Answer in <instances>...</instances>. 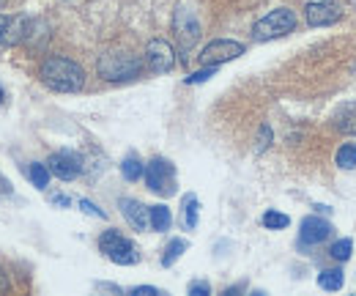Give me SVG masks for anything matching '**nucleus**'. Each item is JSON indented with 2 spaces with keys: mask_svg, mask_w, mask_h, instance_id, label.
<instances>
[{
  "mask_svg": "<svg viewBox=\"0 0 356 296\" xmlns=\"http://www.w3.org/2000/svg\"><path fill=\"white\" fill-rule=\"evenodd\" d=\"M208 294H211L208 283H189V296H208Z\"/></svg>",
  "mask_w": 356,
  "mask_h": 296,
  "instance_id": "27",
  "label": "nucleus"
},
{
  "mask_svg": "<svg viewBox=\"0 0 356 296\" xmlns=\"http://www.w3.org/2000/svg\"><path fill=\"white\" fill-rule=\"evenodd\" d=\"M197 214H200V201L194 195H186L183 198V209H181V225L186 231H194L197 228Z\"/></svg>",
  "mask_w": 356,
  "mask_h": 296,
  "instance_id": "15",
  "label": "nucleus"
},
{
  "mask_svg": "<svg viewBox=\"0 0 356 296\" xmlns=\"http://www.w3.org/2000/svg\"><path fill=\"white\" fill-rule=\"evenodd\" d=\"M271 137H274V135H271V126H269V124H263V126H260V137H258V146H255V148H258V154H260V151H266V148L271 146Z\"/></svg>",
  "mask_w": 356,
  "mask_h": 296,
  "instance_id": "26",
  "label": "nucleus"
},
{
  "mask_svg": "<svg viewBox=\"0 0 356 296\" xmlns=\"http://www.w3.org/2000/svg\"><path fill=\"white\" fill-rule=\"evenodd\" d=\"M49 168L47 165H41V162H30V168H27V179L33 181V187L36 190H47V184H49Z\"/></svg>",
  "mask_w": 356,
  "mask_h": 296,
  "instance_id": "18",
  "label": "nucleus"
},
{
  "mask_svg": "<svg viewBox=\"0 0 356 296\" xmlns=\"http://www.w3.org/2000/svg\"><path fill=\"white\" fill-rule=\"evenodd\" d=\"M146 187L151 190V192H157V195H162V198H170V195H176V168H173V162H168V159H162V157H157V159H151L148 165H146Z\"/></svg>",
  "mask_w": 356,
  "mask_h": 296,
  "instance_id": "6",
  "label": "nucleus"
},
{
  "mask_svg": "<svg viewBox=\"0 0 356 296\" xmlns=\"http://www.w3.org/2000/svg\"><path fill=\"white\" fill-rule=\"evenodd\" d=\"M173 33H176V44L181 55H186L197 41H200V19L194 14V8H189L186 3H178L176 14H173Z\"/></svg>",
  "mask_w": 356,
  "mask_h": 296,
  "instance_id": "5",
  "label": "nucleus"
},
{
  "mask_svg": "<svg viewBox=\"0 0 356 296\" xmlns=\"http://www.w3.org/2000/svg\"><path fill=\"white\" fill-rule=\"evenodd\" d=\"M337 126L346 132H356V102H348L340 113H337Z\"/></svg>",
  "mask_w": 356,
  "mask_h": 296,
  "instance_id": "23",
  "label": "nucleus"
},
{
  "mask_svg": "<svg viewBox=\"0 0 356 296\" xmlns=\"http://www.w3.org/2000/svg\"><path fill=\"white\" fill-rule=\"evenodd\" d=\"M77 206H80V209H82V212H85L88 217H96V220H107V214H104V212H102V209H99L96 203H91L88 198H80V201H77Z\"/></svg>",
  "mask_w": 356,
  "mask_h": 296,
  "instance_id": "24",
  "label": "nucleus"
},
{
  "mask_svg": "<svg viewBox=\"0 0 356 296\" xmlns=\"http://www.w3.org/2000/svg\"><path fill=\"white\" fill-rule=\"evenodd\" d=\"M121 173H124L126 181H140V179L146 176V165L132 154V157H126V159L121 162Z\"/></svg>",
  "mask_w": 356,
  "mask_h": 296,
  "instance_id": "16",
  "label": "nucleus"
},
{
  "mask_svg": "<svg viewBox=\"0 0 356 296\" xmlns=\"http://www.w3.org/2000/svg\"><path fill=\"white\" fill-rule=\"evenodd\" d=\"M49 203H55V206H60V209H69V206H71V201H69L66 195H52Z\"/></svg>",
  "mask_w": 356,
  "mask_h": 296,
  "instance_id": "29",
  "label": "nucleus"
},
{
  "mask_svg": "<svg viewBox=\"0 0 356 296\" xmlns=\"http://www.w3.org/2000/svg\"><path fill=\"white\" fill-rule=\"evenodd\" d=\"M293 30H296V14L285 5H280V8H271L266 16H260L252 25V38L255 41H271V38L288 36Z\"/></svg>",
  "mask_w": 356,
  "mask_h": 296,
  "instance_id": "3",
  "label": "nucleus"
},
{
  "mask_svg": "<svg viewBox=\"0 0 356 296\" xmlns=\"http://www.w3.org/2000/svg\"><path fill=\"white\" fill-rule=\"evenodd\" d=\"M118 209H121V214L126 217V223L135 228V231H146L151 223H148V206H143L140 201H135V198H121L118 201Z\"/></svg>",
  "mask_w": 356,
  "mask_h": 296,
  "instance_id": "12",
  "label": "nucleus"
},
{
  "mask_svg": "<svg viewBox=\"0 0 356 296\" xmlns=\"http://www.w3.org/2000/svg\"><path fill=\"white\" fill-rule=\"evenodd\" d=\"M332 234H335L332 223L313 214V217H304L302 225H299V244L302 247H315V244H324Z\"/></svg>",
  "mask_w": 356,
  "mask_h": 296,
  "instance_id": "11",
  "label": "nucleus"
},
{
  "mask_svg": "<svg viewBox=\"0 0 356 296\" xmlns=\"http://www.w3.org/2000/svg\"><path fill=\"white\" fill-rule=\"evenodd\" d=\"M186 247H189V244H186V239H170V244H168V247H165V253H162V266H165V269H170L178 258L186 253Z\"/></svg>",
  "mask_w": 356,
  "mask_h": 296,
  "instance_id": "17",
  "label": "nucleus"
},
{
  "mask_svg": "<svg viewBox=\"0 0 356 296\" xmlns=\"http://www.w3.org/2000/svg\"><path fill=\"white\" fill-rule=\"evenodd\" d=\"M99 250L118 266H135L140 261V253L132 239H126L121 231H104L99 236Z\"/></svg>",
  "mask_w": 356,
  "mask_h": 296,
  "instance_id": "4",
  "label": "nucleus"
},
{
  "mask_svg": "<svg viewBox=\"0 0 356 296\" xmlns=\"http://www.w3.org/2000/svg\"><path fill=\"white\" fill-rule=\"evenodd\" d=\"M335 162H337V168H343V170H354L356 168V146L354 143L340 146V151H337Z\"/></svg>",
  "mask_w": 356,
  "mask_h": 296,
  "instance_id": "22",
  "label": "nucleus"
},
{
  "mask_svg": "<svg viewBox=\"0 0 356 296\" xmlns=\"http://www.w3.org/2000/svg\"><path fill=\"white\" fill-rule=\"evenodd\" d=\"M38 80L58 93H77L85 88V69L66 58V55H49L38 66Z\"/></svg>",
  "mask_w": 356,
  "mask_h": 296,
  "instance_id": "1",
  "label": "nucleus"
},
{
  "mask_svg": "<svg viewBox=\"0 0 356 296\" xmlns=\"http://www.w3.org/2000/svg\"><path fill=\"white\" fill-rule=\"evenodd\" d=\"M318 286L324 291H340L343 288V272L340 269H324L318 275Z\"/></svg>",
  "mask_w": 356,
  "mask_h": 296,
  "instance_id": "19",
  "label": "nucleus"
},
{
  "mask_svg": "<svg viewBox=\"0 0 356 296\" xmlns=\"http://www.w3.org/2000/svg\"><path fill=\"white\" fill-rule=\"evenodd\" d=\"M146 63L154 74H168L176 69V49L165 38H151L146 47Z\"/></svg>",
  "mask_w": 356,
  "mask_h": 296,
  "instance_id": "8",
  "label": "nucleus"
},
{
  "mask_svg": "<svg viewBox=\"0 0 356 296\" xmlns=\"http://www.w3.org/2000/svg\"><path fill=\"white\" fill-rule=\"evenodd\" d=\"M30 22H33V19H30L27 14H19V16L8 19V27H5V33H3V44H8V47H16V44H22V41L27 38Z\"/></svg>",
  "mask_w": 356,
  "mask_h": 296,
  "instance_id": "13",
  "label": "nucleus"
},
{
  "mask_svg": "<svg viewBox=\"0 0 356 296\" xmlns=\"http://www.w3.org/2000/svg\"><path fill=\"white\" fill-rule=\"evenodd\" d=\"M244 44L241 41H236V38H214V41H208L203 49H200V63L203 66H222V63H227V60H236L238 55H244Z\"/></svg>",
  "mask_w": 356,
  "mask_h": 296,
  "instance_id": "7",
  "label": "nucleus"
},
{
  "mask_svg": "<svg viewBox=\"0 0 356 296\" xmlns=\"http://www.w3.org/2000/svg\"><path fill=\"white\" fill-rule=\"evenodd\" d=\"M351 253H354V239H337V242L329 247V255H332L337 264L348 261V258H351Z\"/></svg>",
  "mask_w": 356,
  "mask_h": 296,
  "instance_id": "21",
  "label": "nucleus"
},
{
  "mask_svg": "<svg viewBox=\"0 0 356 296\" xmlns=\"http://www.w3.org/2000/svg\"><path fill=\"white\" fill-rule=\"evenodd\" d=\"M11 288V280H8V272L0 266V291H8Z\"/></svg>",
  "mask_w": 356,
  "mask_h": 296,
  "instance_id": "30",
  "label": "nucleus"
},
{
  "mask_svg": "<svg viewBox=\"0 0 356 296\" xmlns=\"http://www.w3.org/2000/svg\"><path fill=\"white\" fill-rule=\"evenodd\" d=\"M214 71H216V66H203L200 71H194V74H189V77H186V82H189V85H197V82H205L208 77H214Z\"/></svg>",
  "mask_w": 356,
  "mask_h": 296,
  "instance_id": "25",
  "label": "nucleus"
},
{
  "mask_svg": "<svg viewBox=\"0 0 356 296\" xmlns=\"http://www.w3.org/2000/svg\"><path fill=\"white\" fill-rule=\"evenodd\" d=\"M260 223H263V228H269V231H282V228L291 225V217H288V214H280V212H274V209H269Z\"/></svg>",
  "mask_w": 356,
  "mask_h": 296,
  "instance_id": "20",
  "label": "nucleus"
},
{
  "mask_svg": "<svg viewBox=\"0 0 356 296\" xmlns=\"http://www.w3.org/2000/svg\"><path fill=\"white\" fill-rule=\"evenodd\" d=\"M0 3H3V0H0Z\"/></svg>",
  "mask_w": 356,
  "mask_h": 296,
  "instance_id": "33",
  "label": "nucleus"
},
{
  "mask_svg": "<svg viewBox=\"0 0 356 296\" xmlns=\"http://www.w3.org/2000/svg\"><path fill=\"white\" fill-rule=\"evenodd\" d=\"M96 71L107 82H126L143 74V60L132 52H104L96 63Z\"/></svg>",
  "mask_w": 356,
  "mask_h": 296,
  "instance_id": "2",
  "label": "nucleus"
},
{
  "mask_svg": "<svg viewBox=\"0 0 356 296\" xmlns=\"http://www.w3.org/2000/svg\"><path fill=\"white\" fill-rule=\"evenodd\" d=\"M132 294L135 296H157L159 294V288H154V286H137V288H132Z\"/></svg>",
  "mask_w": 356,
  "mask_h": 296,
  "instance_id": "28",
  "label": "nucleus"
},
{
  "mask_svg": "<svg viewBox=\"0 0 356 296\" xmlns=\"http://www.w3.org/2000/svg\"><path fill=\"white\" fill-rule=\"evenodd\" d=\"M3 102H5V91L0 88V104H3Z\"/></svg>",
  "mask_w": 356,
  "mask_h": 296,
  "instance_id": "32",
  "label": "nucleus"
},
{
  "mask_svg": "<svg viewBox=\"0 0 356 296\" xmlns=\"http://www.w3.org/2000/svg\"><path fill=\"white\" fill-rule=\"evenodd\" d=\"M148 223H151V228L157 234H165L173 225V214H170V209L165 203H157V206H148Z\"/></svg>",
  "mask_w": 356,
  "mask_h": 296,
  "instance_id": "14",
  "label": "nucleus"
},
{
  "mask_svg": "<svg viewBox=\"0 0 356 296\" xmlns=\"http://www.w3.org/2000/svg\"><path fill=\"white\" fill-rule=\"evenodd\" d=\"M5 27H8V16H5V14H0V41H3V33H5Z\"/></svg>",
  "mask_w": 356,
  "mask_h": 296,
  "instance_id": "31",
  "label": "nucleus"
},
{
  "mask_svg": "<svg viewBox=\"0 0 356 296\" xmlns=\"http://www.w3.org/2000/svg\"><path fill=\"white\" fill-rule=\"evenodd\" d=\"M47 168L52 176H58L60 181H74L82 173V157L74 151H55L47 159Z\"/></svg>",
  "mask_w": 356,
  "mask_h": 296,
  "instance_id": "10",
  "label": "nucleus"
},
{
  "mask_svg": "<svg viewBox=\"0 0 356 296\" xmlns=\"http://www.w3.org/2000/svg\"><path fill=\"white\" fill-rule=\"evenodd\" d=\"M343 11L335 0H313L304 5V19L310 27H329L335 22H340Z\"/></svg>",
  "mask_w": 356,
  "mask_h": 296,
  "instance_id": "9",
  "label": "nucleus"
}]
</instances>
